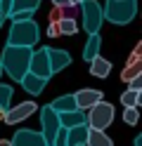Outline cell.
<instances>
[{
    "instance_id": "1",
    "label": "cell",
    "mask_w": 142,
    "mask_h": 146,
    "mask_svg": "<svg viewBox=\"0 0 142 146\" xmlns=\"http://www.w3.org/2000/svg\"><path fill=\"white\" fill-rule=\"evenodd\" d=\"M31 47H17V45H7L0 54V66H3V73H7L9 80H22L28 73V61H31Z\"/></svg>"
},
{
    "instance_id": "2",
    "label": "cell",
    "mask_w": 142,
    "mask_h": 146,
    "mask_svg": "<svg viewBox=\"0 0 142 146\" xmlns=\"http://www.w3.org/2000/svg\"><path fill=\"white\" fill-rule=\"evenodd\" d=\"M135 14H137V0H107V5L102 7V17L118 26L130 24Z\"/></svg>"
},
{
    "instance_id": "3",
    "label": "cell",
    "mask_w": 142,
    "mask_h": 146,
    "mask_svg": "<svg viewBox=\"0 0 142 146\" xmlns=\"http://www.w3.org/2000/svg\"><path fill=\"white\" fill-rule=\"evenodd\" d=\"M40 38V29L38 24L31 21H12V29L7 35V45H17V47H33Z\"/></svg>"
},
{
    "instance_id": "4",
    "label": "cell",
    "mask_w": 142,
    "mask_h": 146,
    "mask_svg": "<svg viewBox=\"0 0 142 146\" xmlns=\"http://www.w3.org/2000/svg\"><path fill=\"white\" fill-rule=\"evenodd\" d=\"M81 14H83V29L88 35L92 33H100V26L104 21L102 17V5L97 3V0H81Z\"/></svg>"
},
{
    "instance_id": "5",
    "label": "cell",
    "mask_w": 142,
    "mask_h": 146,
    "mask_svg": "<svg viewBox=\"0 0 142 146\" xmlns=\"http://www.w3.org/2000/svg\"><path fill=\"white\" fill-rule=\"evenodd\" d=\"M114 120V106L107 102H97L92 108H88V118H85V125L90 130H107Z\"/></svg>"
},
{
    "instance_id": "6",
    "label": "cell",
    "mask_w": 142,
    "mask_h": 146,
    "mask_svg": "<svg viewBox=\"0 0 142 146\" xmlns=\"http://www.w3.org/2000/svg\"><path fill=\"white\" fill-rule=\"evenodd\" d=\"M40 125H43L40 134L45 139V146H52V141H55V137H57L62 125H59V115H57V111L50 108V104L40 108Z\"/></svg>"
},
{
    "instance_id": "7",
    "label": "cell",
    "mask_w": 142,
    "mask_h": 146,
    "mask_svg": "<svg viewBox=\"0 0 142 146\" xmlns=\"http://www.w3.org/2000/svg\"><path fill=\"white\" fill-rule=\"evenodd\" d=\"M28 73L38 76L40 80H50L52 78V68H50V59H47V47H40L31 54L28 61Z\"/></svg>"
},
{
    "instance_id": "8",
    "label": "cell",
    "mask_w": 142,
    "mask_h": 146,
    "mask_svg": "<svg viewBox=\"0 0 142 146\" xmlns=\"http://www.w3.org/2000/svg\"><path fill=\"white\" fill-rule=\"evenodd\" d=\"M36 108H38V106H36V102H22V104H17L14 108H7L3 120H5L7 125H17V123L26 120V118L31 115Z\"/></svg>"
},
{
    "instance_id": "9",
    "label": "cell",
    "mask_w": 142,
    "mask_h": 146,
    "mask_svg": "<svg viewBox=\"0 0 142 146\" xmlns=\"http://www.w3.org/2000/svg\"><path fill=\"white\" fill-rule=\"evenodd\" d=\"M73 102H76V108H78V111H88V108H92L95 104L97 102H102V92L100 90H78V92L73 94Z\"/></svg>"
},
{
    "instance_id": "10",
    "label": "cell",
    "mask_w": 142,
    "mask_h": 146,
    "mask_svg": "<svg viewBox=\"0 0 142 146\" xmlns=\"http://www.w3.org/2000/svg\"><path fill=\"white\" fill-rule=\"evenodd\" d=\"M9 146H45V139H43V134L36 132V130H19L12 137Z\"/></svg>"
},
{
    "instance_id": "11",
    "label": "cell",
    "mask_w": 142,
    "mask_h": 146,
    "mask_svg": "<svg viewBox=\"0 0 142 146\" xmlns=\"http://www.w3.org/2000/svg\"><path fill=\"white\" fill-rule=\"evenodd\" d=\"M78 5H52L50 14H47V24H59L64 19H76Z\"/></svg>"
},
{
    "instance_id": "12",
    "label": "cell",
    "mask_w": 142,
    "mask_h": 146,
    "mask_svg": "<svg viewBox=\"0 0 142 146\" xmlns=\"http://www.w3.org/2000/svg\"><path fill=\"white\" fill-rule=\"evenodd\" d=\"M47 59H50V68L52 73H59L71 64V54L66 50H55V47H47Z\"/></svg>"
},
{
    "instance_id": "13",
    "label": "cell",
    "mask_w": 142,
    "mask_h": 146,
    "mask_svg": "<svg viewBox=\"0 0 142 146\" xmlns=\"http://www.w3.org/2000/svg\"><path fill=\"white\" fill-rule=\"evenodd\" d=\"M19 85H22V87H24V90H26V92L31 94V97H38V94H40L43 90H45L47 80H40L38 76H33V73H26V76H24L22 80H19Z\"/></svg>"
},
{
    "instance_id": "14",
    "label": "cell",
    "mask_w": 142,
    "mask_h": 146,
    "mask_svg": "<svg viewBox=\"0 0 142 146\" xmlns=\"http://www.w3.org/2000/svg\"><path fill=\"white\" fill-rule=\"evenodd\" d=\"M59 115V125L64 127V130H71V127L76 125H85V113L83 111H69V113H57Z\"/></svg>"
},
{
    "instance_id": "15",
    "label": "cell",
    "mask_w": 142,
    "mask_h": 146,
    "mask_svg": "<svg viewBox=\"0 0 142 146\" xmlns=\"http://www.w3.org/2000/svg\"><path fill=\"white\" fill-rule=\"evenodd\" d=\"M88 125H76L71 130H66V146H78V144H85L88 139Z\"/></svg>"
},
{
    "instance_id": "16",
    "label": "cell",
    "mask_w": 142,
    "mask_h": 146,
    "mask_svg": "<svg viewBox=\"0 0 142 146\" xmlns=\"http://www.w3.org/2000/svg\"><path fill=\"white\" fill-rule=\"evenodd\" d=\"M100 45H102L100 33L88 35V42H85V47H83V59L85 61H92L95 57H100Z\"/></svg>"
},
{
    "instance_id": "17",
    "label": "cell",
    "mask_w": 142,
    "mask_h": 146,
    "mask_svg": "<svg viewBox=\"0 0 142 146\" xmlns=\"http://www.w3.org/2000/svg\"><path fill=\"white\" fill-rule=\"evenodd\" d=\"M111 73V61H107L104 57H95L90 61V76L95 78H107Z\"/></svg>"
},
{
    "instance_id": "18",
    "label": "cell",
    "mask_w": 142,
    "mask_h": 146,
    "mask_svg": "<svg viewBox=\"0 0 142 146\" xmlns=\"http://www.w3.org/2000/svg\"><path fill=\"white\" fill-rule=\"evenodd\" d=\"M52 111L57 113H69V111H76V102H73V94H64V97H57L55 102L50 104Z\"/></svg>"
},
{
    "instance_id": "19",
    "label": "cell",
    "mask_w": 142,
    "mask_h": 146,
    "mask_svg": "<svg viewBox=\"0 0 142 146\" xmlns=\"http://www.w3.org/2000/svg\"><path fill=\"white\" fill-rule=\"evenodd\" d=\"M142 76V59L140 61H128L121 71V80L123 83H130L133 78H140Z\"/></svg>"
},
{
    "instance_id": "20",
    "label": "cell",
    "mask_w": 142,
    "mask_h": 146,
    "mask_svg": "<svg viewBox=\"0 0 142 146\" xmlns=\"http://www.w3.org/2000/svg\"><path fill=\"white\" fill-rule=\"evenodd\" d=\"M85 144H88V146H114V141L102 130H88V139H85Z\"/></svg>"
},
{
    "instance_id": "21",
    "label": "cell",
    "mask_w": 142,
    "mask_h": 146,
    "mask_svg": "<svg viewBox=\"0 0 142 146\" xmlns=\"http://www.w3.org/2000/svg\"><path fill=\"white\" fill-rule=\"evenodd\" d=\"M38 7H40V0H12V12H36Z\"/></svg>"
},
{
    "instance_id": "22",
    "label": "cell",
    "mask_w": 142,
    "mask_h": 146,
    "mask_svg": "<svg viewBox=\"0 0 142 146\" xmlns=\"http://www.w3.org/2000/svg\"><path fill=\"white\" fill-rule=\"evenodd\" d=\"M140 97H142V92H137V90H126V92L121 94V104H123V108H133V106H140Z\"/></svg>"
},
{
    "instance_id": "23",
    "label": "cell",
    "mask_w": 142,
    "mask_h": 146,
    "mask_svg": "<svg viewBox=\"0 0 142 146\" xmlns=\"http://www.w3.org/2000/svg\"><path fill=\"white\" fill-rule=\"evenodd\" d=\"M12 97H14L12 85H3V83H0V108H3V111L9 108V99H12Z\"/></svg>"
},
{
    "instance_id": "24",
    "label": "cell",
    "mask_w": 142,
    "mask_h": 146,
    "mask_svg": "<svg viewBox=\"0 0 142 146\" xmlns=\"http://www.w3.org/2000/svg\"><path fill=\"white\" fill-rule=\"evenodd\" d=\"M57 26H59V35H76V33H78V24H76V19H64Z\"/></svg>"
},
{
    "instance_id": "25",
    "label": "cell",
    "mask_w": 142,
    "mask_h": 146,
    "mask_svg": "<svg viewBox=\"0 0 142 146\" xmlns=\"http://www.w3.org/2000/svg\"><path fill=\"white\" fill-rule=\"evenodd\" d=\"M9 12H12V0H0V29L7 24Z\"/></svg>"
},
{
    "instance_id": "26",
    "label": "cell",
    "mask_w": 142,
    "mask_h": 146,
    "mask_svg": "<svg viewBox=\"0 0 142 146\" xmlns=\"http://www.w3.org/2000/svg\"><path fill=\"white\" fill-rule=\"evenodd\" d=\"M137 118H140V111L135 106L133 108H123V120H126V125H137Z\"/></svg>"
},
{
    "instance_id": "27",
    "label": "cell",
    "mask_w": 142,
    "mask_h": 146,
    "mask_svg": "<svg viewBox=\"0 0 142 146\" xmlns=\"http://www.w3.org/2000/svg\"><path fill=\"white\" fill-rule=\"evenodd\" d=\"M33 19V12H12L9 14V21H31Z\"/></svg>"
},
{
    "instance_id": "28",
    "label": "cell",
    "mask_w": 142,
    "mask_h": 146,
    "mask_svg": "<svg viewBox=\"0 0 142 146\" xmlns=\"http://www.w3.org/2000/svg\"><path fill=\"white\" fill-rule=\"evenodd\" d=\"M47 38H59V26L57 24H47Z\"/></svg>"
},
{
    "instance_id": "29",
    "label": "cell",
    "mask_w": 142,
    "mask_h": 146,
    "mask_svg": "<svg viewBox=\"0 0 142 146\" xmlns=\"http://www.w3.org/2000/svg\"><path fill=\"white\" fill-rule=\"evenodd\" d=\"M128 85H130L128 90H137V92H142V76H140V78H133Z\"/></svg>"
},
{
    "instance_id": "30",
    "label": "cell",
    "mask_w": 142,
    "mask_h": 146,
    "mask_svg": "<svg viewBox=\"0 0 142 146\" xmlns=\"http://www.w3.org/2000/svg\"><path fill=\"white\" fill-rule=\"evenodd\" d=\"M135 146H142V134H137V137H135Z\"/></svg>"
},
{
    "instance_id": "31",
    "label": "cell",
    "mask_w": 142,
    "mask_h": 146,
    "mask_svg": "<svg viewBox=\"0 0 142 146\" xmlns=\"http://www.w3.org/2000/svg\"><path fill=\"white\" fill-rule=\"evenodd\" d=\"M0 146H9V141L7 139H0Z\"/></svg>"
},
{
    "instance_id": "32",
    "label": "cell",
    "mask_w": 142,
    "mask_h": 146,
    "mask_svg": "<svg viewBox=\"0 0 142 146\" xmlns=\"http://www.w3.org/2000/svg\"><path fill=\"white\" fill-rule=\"evenodd\" d=\"M0 76H3V66H0Z\"/></svg>"
},
{
    "instance_id": "33",
    "label": "cell",
    "mask_w": 142,
    "mask_h": 146,
    "mask_svg": "<svg viewBox=\"0 0 142 146\" xmlns=\"http://www.w3.org/2000/svg\"><path fill=\"white\" fill-rule=\"evenodd\" d=\"M78 146H88V144H78Z\"/></svg>"
}]
</instances>
